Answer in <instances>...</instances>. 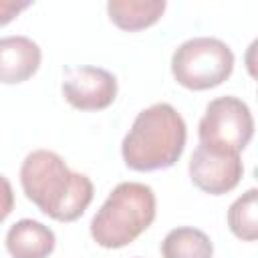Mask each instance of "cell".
I'll return each instance as SVG.
<instances>
[{"label": "cell", "mask_w": 258, "mask_h": 258, "mask_svg": "<svg viewBox=\"0 0 258 258\" xmlns=\"http://www.w3.org/2000/svg\"><path fill=\"white\" fill-rule=\"evenodd\" d=\"M20 185L44 216L64 224L79 220L95 196L93 181L73 171L58 153L48 149H34L24 157Z\"/></svg>", "instance_id": "1"}, {"label": "cell", "mask_w": 258, "mask_h": 258, "mask_svg": "<svg viewBox=\"0 0 258 258\" xmlns=\"http://www.w3.org/2000/svg\"><path fill=\"white\" fill-rule=\"evenodd\" d=\"M187 139V127L179 111L169 103H155L137 113L123 137L121 157L133 171H159L173 167Z\"/></svg>", "instance_id": "2"}, {"label": "cell", "mask_w": 258, "mask_h": 258, "mask_svg": "<svg viewBox=\"0 0 258 258\" xmlns=\"http://www.w3.org/2000/svg\"><path fill=\"white\" fill-rule=\"evenodd\" d=\"M155 191L141 181L117 183L91 220V238L107 250L135 242L155 220Z\"/></svg>", "instance_id": "3"}, {"label": "cell", "mask_w": 258, "mask_h": 258, "mask_svg": "<svg viewBox=\"0 0 258 258\" xmlns=\"http://www.w3.org/2000/svg\"><path fill=\"white\" fill-rule=\"evenodd\" d=\"M234 71L232 48L216 36H194L171 54V75L189 91L220 87Z\"/></svg>", "instance_id": "4"}, {"label": "cell", "mask_w": 258, "mask_h": 258, "mask_svg": "<svg viewBox=\"0 0 258 258\" xmlns=\"http://www.w3.org/2000/svg\"><path fill=\"white\" fill-rule=\"evenodd\" d=\"M198 137L200 145L208 149L242 155L254 137V117L250 107L234 95L212 99L200 119Z\"/></svg>", "instance_id": "5"}, {"label": "cell", "mask_w": 258, "mask_h": 258, "mask_svg": "<svg viewBox=\"0 0 258 258\" xmlns=\"http://www.w3.org/2000/svg\"><path fill=\"white\" fill-rule=\"evenodd\" d=\"M62 97L79 111H103L111 107L117 99V77L93 64L69 67L62 77Z\"/></svg>", "instance_id": "6"}, {"label": "cell", "mask_w": 258, "mask_h": 258, "mask_svg": "<svg viewBox=\"0 0 258 258\" xmlns=\"http://www.w3.org/2000/svg\"><path fill=\"white\" fill-rule=\"evenodd\" d=\"M187 171L191 183L210 196H224L232 191L244 175L242 155L236 153H220L198 145L189 157Z\"/></svg>", "instance_id": "7"}, {"label": "cell", "mask_w": 258, "mask_h": 258, "mask_svg": "<svg viewBox=\"0 0 258 258\" xmlns=\"http://www.w3.org/2000/svg\"><path fill=\"white\" fill-rule=\"evenodd\" d=\"M42 50L28 36L12 34L0 38V83L18 85L32 79L40 67Z\"/></svg>", "instance_id": "8"}, {"label": "cell", "mask_w": 258, "mask_h": 258, "mask_svg": "<svg viewBox=\"0 0 258 258\" xmlns=\"http://www.w3.org/2000/svg\"><path fill=\"white\" fill-rule=\"evenodd\" d=\"M4 244L12 258H48L54 252L56 236L42 222L24 218L8 228Z\"/></svg>", "instance_id": "9"}, {"label": "cell", "mask_w": 258, "mask_h": 258, "mask_svg": "<svg viewBox=\"0 0 258 258\" xmlns=\"http://www.w3.org/2000/svg\"><path fill=\"white\" fill-rule=\"evenodd\" d=\"M165 0H109V20L127 32H137L153 26L165 12Z\"/></svg>", "instance_id": "10"}, {"label": "cell", "mask_w": 258, "mask_h": 258, "mask_svg": "<svg viewBox=\"0 0 258 258\" xmlns=\"http://www.w3.org/2000/svg\"><path fill=\"white\" fill-rule=\"evenodd\" d=\"M163 258H214V244L210 236L191 226H179L165 234L161 242Z\"/></svg>", "instance_id": "11"}, {"label": "cell", "mask_w": 258, "mask_h": 258, "mask_svg": "<svg viewBox=\"0 0 258 258\" xmlns=\"http://www.w3.org/2000/svg\"><path fill=\"white\" fill-rule=\"evenodd\" d=\"M256 214H258V189L250 187L240 198H236L228 210L230 232L244 242H254L258 238Z\"/></svg>", "instance_id": "12"}, {"label": "cell", "mask_w": 258, "mask_h": 258, "mask_svg": "<svg viewBox=\"0 0 258 258\" xmlns=\"http://www.w3.org/2000/svg\"><path fill=\"white\" fill-rule=\"evenodd\" d=\"M14 210V189L8 177L0 173V224L12 214Z\"/></svg>", "instance_id": "13"}, {"label": "cell", "mask_w": 258, "mask_h": 258, "mask_svg": "<svg viewBox=\"0 0 258 258\" xmlns=\"http://www.w3.org/2000/svg\"><path fill=\"white\" fill-rule=\"evenodd\" d=\"M32 2H16V0H0V26L10 24L22 10L30 8Z\"/></svg>", "instance_id": "14"}]
</instances>
